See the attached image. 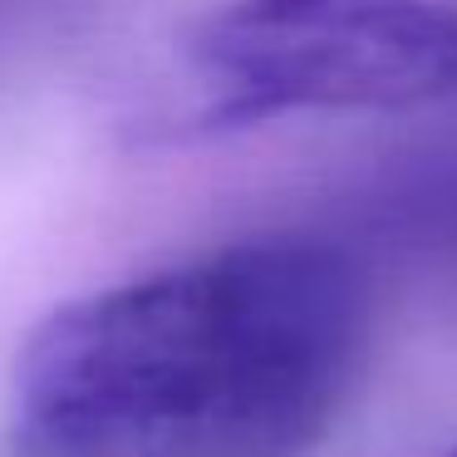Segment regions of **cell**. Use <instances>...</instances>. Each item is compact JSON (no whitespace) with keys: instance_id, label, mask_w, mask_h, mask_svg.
<instances>
[{"instance_id":"2","label":"cell","mask_w":457,"mask_h":457,"mask_svg":"<svg viewBox=\"0 0 457 457\" xmlns=\"http://www.w3.org/2000/svg\"><path fill=\"white\" fill-rule=\"evenodd\" d=\"M192 79L207 133L443 104L457 99V5L231 0L192 35Z\"/></svg>"},{"instance_id":"1","label":"cell","mask_w":457,"mask_h":457,"mask_svg":"<svg viewBox=\"0 0 457 457\" xmlns=\"http://www.w3.org/2000/svg\"><path fill=\"white\" fill-rule=\"evenodd\" d=\"M369 286L315 237H251L64 300L11 369L15 457H305L364 359Z\"/></svg>"},{"instance_id":"3","label":"cell","mask_w":457,"mask_h":457,"mask_svg":"<svg viewBox=\"0 0 457 457\" xmlns=\"http://www.w3.org/2000/svg\"><path fill=\"white\" fill-rule=\"evenodd\" d=\"M437 457H457V447H447V453H437Z\"/></svg>"}]
</instances>
